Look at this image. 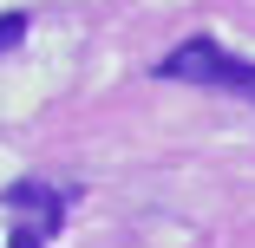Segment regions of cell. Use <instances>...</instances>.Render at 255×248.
<instances>
[{
    "label": "cell",
    "mask_w": 255,
    "mask_h": 248,
    "mask_svg": "<svg viewBox=\"0 0 255 248\" xmlns=\"http://www.w3.org/2000/svg\"><path fill=\"white\" fill-rule=\"evenodd\" d=\"M157 79H177V85H210V91H236L255 105V59L229 53L216 39H183L157 59Z\"/></svg>",
    "instance_id": "1"
},
{
    "label": "cell",
    "mask_w": 255,
    "mask_h": 248,
    "mask_svg": "<svg viewBox=\"0 0 255 248\" xmlns=\"http://www.w3.org/2000/svg\"><path fill=\"white\" fill-rule=\"evenodd\" d=\"M26 39V13H0V53H13Z\"/></svg>",
    "instance_id": "3"
},
{
    "label": "cell",
    "mask_w": 255,
    "mask_h": 248,
    "mask_svg": "<svg viewBox=\"0 0 255 248\" xmlns=\"http://www.w3.org/2000/svg\"><path fill=\"white\" fill-rule=\"evenodd\" d=\"M7 248H46V229H39V222H26V216H20V229H13V235H7Z\"/></svg>",
    "instance_id": "4"
},
{
    "label": "cell",
    "mask_w": 255,
    "mask_h": 248,
    "mask_svg": "<svg viewBox=\"0 0 255 248\" xmlns=\"http://www.w3.org/2000/svg\"><path fill=\"white\" fill-rule=\"evenodd\" d=\"M7 209L26 216V222H39L46 235H53V229L66 222V196L46 189V183H33V176H20V183H7Z\"/></svg>",
    "instance_id": "2"
}]
</instances>
